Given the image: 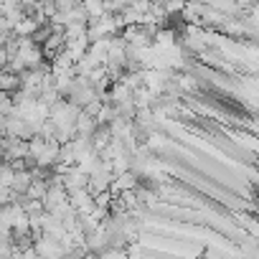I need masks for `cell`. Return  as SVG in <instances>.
Listing matches in <instances>:
<instances>
[{
  "mask_svg": "<svg viewBox=\"0 0 259 259\" xmlns=\"http://www.w3.org/2000/svg\"><path fill=\"white\" fill-rule=\"evenodd\" d=\"M13 259H38V254H36L33 246H26V249H16V256Z\"/></svg>",
  "mask_w": 259,
  "mask_h": 259,
  "instance_id": "cell-1",
  "label": "cell"
}]
</instances>
